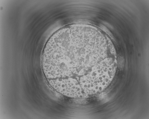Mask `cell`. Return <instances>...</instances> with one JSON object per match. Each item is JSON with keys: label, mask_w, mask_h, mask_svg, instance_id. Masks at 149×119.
<instances>
[{"label": "cell", "mask_w": 149, "mask_h": 119, "mask_svg": "<svg viewBox=\"0 0 149 119\" xmlns=\"http://www.w3.org/2000/svg\"><path fill=\"white\" fill-rule=\"evenodd\" d=\"M45 48L53 62L78 71H89L101 59L96 34L84 24L71 25L59 30L51 37Z\"/></svg>", "instance_id": "6da1fadb"}]
</instances>
